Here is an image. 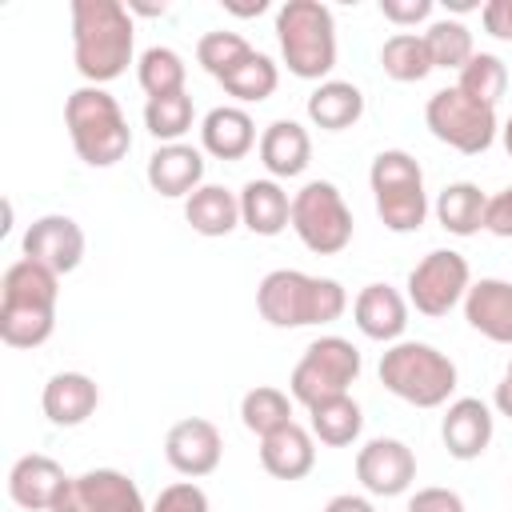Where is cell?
I'll list each match as a JSON object with an SVG mask.
<instances>
[{
  "label": "cell",
  "mask_w": 512,
  "mask_h": 512,
  "mask_svg": "<svg viewBox=\"0 0 512 512\" xmlns=\"http://www.w3.org/2000/svg\"><path fill=\"white\" fill-rule=\"evenodd\" d=\"M136 56V24L120 0H72V64L76 72L104 88L128 72Z\"/></svg>",
  "instance_id": "1"
},
{
  "label": "cell",
  "mask_w": 512,
  "mask_h": 512,
  "mask_svg": "<svg viewBox=\"0 0 512 512\" xmlns=\"http://www.w3.org/2000/svg\"><path fill=\"white\" fill-rule=\"evenodd\" d=\"M60 276L28 256L12 260L0 280V340L8 348H40L56 332Z\"/></svg>",
  "instance_id": "2"
},
{
  "label": "cell",
  "mask_w": 512,
  "mask_h": 512,
  "mask_svg": "<svg viewBox=\"0 0 512 512\" xmlns=\"http://www.w3.org/2000/svg\"><path fill=\"white\" fill-rule=\"evenodd\" d=\"M256 308L272 328H312V324L340 320L348 308V292L332 276L272 268L256 288Z\"/></svg>",
  "instance_id": "3"
},
{
  "label": "cell",
  "mask_w": 512,
  "mask_h": 512,
  "mask_svg": "<svg viewBox=\"0 0 512 512\" xmlns=\"http://www.w3.org/2000/svg\"><path fill=\"white\" fill-rule=\"evenodd\" d=\"M64 128L88 168H112L132 148V128L124 120L120 100L96 84H84L64 100Z\"/></svg>",
  "instance_id": "4"
},
{
  "label": "cell",
  "mask_w": 512,
  "mask_h": 512,
  "mask_svg": "<svg viewBox=\"0 0 512 512\" xmlns=\"http://www.w3.org/2000/svg\"><path fill=\"white\" fill-rule=\"evenodd\" d=\"M380 384L412 404V408H440L452 400L460 372L452 364V356H444L440 348L424 344V340H396L380 352Z\"/></svg>",
  "instance_id": "5"
},
{
  "label": "cell",
  "mask_w": 512,
  "mask_h": 512,
  "mask_svg": "<svg viewBox=\"0 0 512 512\" xmlns=\"http://www.w3.org/2000/svg\"><path fill=\"white\" fill-rule=\"evenodd\" d=\"M280 60L296 80H328L336 68V16L320 0H288L276 8Z\"/></svg>",
  "instance_id": "6"
},
{
  "label": "cell",
  "mask_w": 512,
  "mask_h": 512,
  "mask_svg": "<svg viewBox=\"0 0 512 512\" xmlns=\"http://www.w3.org/2000/svg\"><path fill=\"white\" fill-rule=\"evenodd\" d=\"M368 184H372L376 216H380V224L388 232L408 236V232L424 228V220H428V192H424V172H420L412 152H404V148L376 152V160L368 168Z\"/></svg>",
  "instance_id": "7"
},
{
  "label": "cell",
  "mask_w": 512,
  "mask_h": 512,
  "mask_svg": "<svg viewBox=\"0 0 512 512\" xmlns=\"http://www.w3.org/2000/svg\"><path fill=\"white\" fill-rule=\"evenodd\" d=\"M360 368H364V360H360V348L352 340L316 336L288 376V396L304 408L332 400V396H344L360 380Z\"/></svg>",
  "instance_id": "8"
},
{
  "label": "cell",
  "mask_w": 512,
  "mask_h": 512,
  "mask_svg": "<svg viewBox=\"0 0 512 512\" xmlns=\"http://www.w3.org/2000/svg\"><path fill=\"white\" fill-rule=\"evenodd\" d=\"M352 208L332 180H308L292 192V232L312 256H336L352 244Z\"/></svg>",
  "instance_id": "9"
},
{
  "label": "cell",
  "mask_w": 512,
  "mask_h": 512,
  "mask_svg": "<svg viewBox=\"0 0 512 512\" xmlns=\"http://www.w3.org/2000/svg\"><path fill=\"white\" fill-rule=\"evenodd\" d=\"M424 124H428V132H432L440 144H448V148H456V152H464V156L488 152V148L496 144V136H500L496 108L476 104V100L464 96L456 84L428 96V104H424Z\"/></svg>",
  "instance_id": "10"
},
{
  "label": "cell",
  "mask_w": 512,
  "mask_h": 512,
  "mask_svg": "<svg viewBox=\"0 0 512 512\" xmlns=\"http://www.w3.org/2000/svg\"><path fill=\"white\" fill-rule=\"evenodd\" d=\"M404 288H408L404 292L408 308L436 320V316H448L456 304H464V296L472 288V268L456 248H432L424 260H416Z\"/></svg>",
  "instance_id": "11"
},
{
  "label": "cell",
  "mask_w": 512,
  "mask_h": 512,
  "mask_svg": "<svg viewBox=\"0 0 512 512\" xmlns=\"http://www.w3.org/2000/svg\"><path fill=\"white\" fill-rule=\"evenodd\" d=\"M52 512H148L144 492L120 468H88L68 476L64 492L56 496Z\"/></svg>",
  "instance_id": "12"
},
{
  "label": "cell",
  "mask_w": 512,
  "mask_h": 512,
  "mask_svg": "<svg viewBox=\"0 0 512 512\" xmlns=\"http://www.w3.org/2000/svg\"><path fill=\"white\" fill-rule=\"evenodd\" d=\"M356 480L368 496H404L416 480V452L396 436H372L356 448Z\"/></svg>",
  "instance_id": "13"
},
{
  "label": "cell",
  "mask_w": 512,
  "mask_h": 512,
  "mask_svg": "<svg viewBox=\"0 0 512 512\" xmlns=\"http://www.w3.org/2000/svg\"><path fill=\"white\" fill-rule=\"evenodd\" d=\"M84 228L64 216V212H48V216H36L28 228H24V240H20V256L52 268L56 276H68L80 268L84 260Z\"/></svg>",
  "instance_id": "14"
},
{
  "label": "cell",
  "mask_w": 512,
  "mask_h": 512,
  "mask_svg": "<svg viewBox=\"0 0 512 512\" xmlns=\"http://www.w3.org/2000/svg\"><path fill=\"white\" fill-rule=\"evenodd\" d=\"M224 456V436L212 420L204 416H184L168 428L164 436V460L172 464V472H180L184 480H200L212 476L220 468Z\"/></svg>",
  "instance_id": "15"
},
{
  "label": "cell",
  "mask_w": 512,
  "mask_h": 512,
  "mask_svg": "<svg viewBox=\"0 0 512 512\" xmlns=\"http://www.w3.org/2000/svg\"><path fill=\"white\" fill-rule=\"evenodd\" d=\"M492 432H496V420L480 396L448 400L444 420H440V440H444L452 460H480L492 444Z\"/></svg>",
  "instance_id": "16"
},
{
  "label": "cell",
  "mask_w": 512,
  "mask_h": 512,
  "mask_svg": "<svg viewBox=\"0 0 512 512\" xmlns=\"http://www.w3.org/2000/svg\"><path fill=\"white\" fill-rule=\"evenodd\" d=\"M148 188L164 200H188L200 184H204V152L192 144H160L148 156Z\"/></svg>",
  "instance_id": "17"
},
{
  "label": "cell",
  "mask_w": 512,
  "mask_h": 512,
  "mask_svg": "<svg viewBox=\"0 0 512 512\" xmlns=\"http://www.w3.org/2000/svg\"><path fill=\"white\" fill-rule=\"evenodd\" d=\"M352 320L368 340L396 344L404 340L408 328V296L396 292L392 284H364L352 300Z\"/></svg>",
  "instance_id": "18"
},
{
  "label": "cell",
  "mask_w": 512,
  "mask_h": 512,
  "mask_svg": "<svg viewBox=\"0 0 512 512\" xmlns=\"http://www.w3.org/2000/svg\"><path fill=\"white\" fill-rule=\"evenodd\" d=\"M64 484H68V476H64L60 460H52L44 452L20 456L12 464V472H8V496L24 512H52L56 496L64 492Z\"/></svg>",
  "instance_id": "19"
},
{
  "label": "cell",
  "mask_w": 512,
  "mask_h": 512,
  "mask_svg": "<svg viewBox=\"0 0 512 512\" xmlns=\"http://www.w3.org/2000/svg\"><path fill=\"white\" fill-rule=\"evenodd\" d=\"M464 320L492 344H512V280L480 276L464 296Z\"/></svg>",
  "instance_id": "20"
},
{
  "label": "cell",
  "mask_w": 512,
  "mask_h": 512,
  "mask_svg": "<svg viewBox=\"0 0 512 512\" xmlns=\"http://www.w3.org/2000/svg\"><path fill=\"white\" fill-rule=\"evenodd\" d=\"M260 144L256 136V120L240 108V104H216L204 120H200V152L232 164L244 160L252 148Z\"/></svg>",
  "instance_id": "21"
},
{
  "label": "cell",
  "mask_w": 512,
  "mask_h": 512,
  "mask_svg": "<svg viewBox=\"0 0 512 512\" xmlns=\"http://www.w3.org/2000/svg\"><path fill=\"white\" fill-rule=\"evenodd\" d=\"M256 152H260V164L272 180H296L312 164V136L296 120H272L260 132Z\"/></svg>",
  "instance_id": "22"
},
{
  "label": "cell",
  "mask_w": 512,
  "mask_h": 512,
  "mask_svg": "<svg viewBox=\"0 0 512 512\" xmlns=\"http://www.w3.org/2000/svg\"><path fill=\"white\" fill-rule=\"evenodd\" d=\"M40 408H44L48 424L76 428L100 408V388L88 372H56V376H48V384L40 392Z\"/></svg>",
  "instance_id": "23"
},
{
  "label": "cell",
  "mask_w": 512,
  "mask_h": 512,
  "mask_svg": "<svg viewBox=\"0 0 512 512\" xmlns=\"http://www.w3.org/2000/svg\"><path fill=\"white\" fill-rule=\"evenodd\" d=\"M260 468L276 480H304L316 468V436L304 424H284L260 440Z\"/></svg>",
  "instance_id": "24"
},
{
  "label": "cell",
  "mask_w": 512,
  "mask_h": 512,
  "mask_svg": "<svg viewBox=\"0 0 512 512\" xmlns=\"http://www.w3.org/2000/svg\"><path fill=\"white\" fill-rule=\"evenodd\" d=\"M240 224L252 236H280L292 228V196L284 192L280 180L260 176L240 188Z\"/></svg>",
  "instance_id": "25"
},
{
  "label": "cell",
  "mask_w": 512,
  "mask_h": 512,
  "mask_svg": "<svg viewBox=\"0 0 512 512\" xmlns=\"http://www.w3.org/2000/svg\"><path fill=\"white\" fill-rule=\"evenodd\" d=\"M304 112L320 132H344L364 116V92L352 80H324L308 92Z\"/></svg>",
  "instance_id": "26"
},
{
  "label": "cell",
  "mask_w": 512,
  "mask_h": 512,
  "mask_svg": "<svg viewBox=\"0 0 512 512\" xmlns=\"http://www.w3.org/2000/svg\"><path fill=\"white\" fill-rule=\"evenodd\" d=\"M184 220L200 236H212V240L228 236V232L240 228V192H232L224 184H200L184 200Z\"/></svg>",
  "instance_id": "27"
},
{
  "label": "cell",
  "mask_w": 512,
  "mask_h": 512,
  "mask_svg": "<svg viewBox=\"0 0 512 512\" xmlns=\"http://www.w3.org/2000/svg\"><path fill=\"white\" fill-rule=\"evenodd\" d=\"M484 208H488V196H484L480 184H472V180H452V184H444L440 196H436V204H432L440 228H444L448 236H460V240H464V236H476V232L484 228Z\"/></svg>",
  "instance_id": "28"
},
{
  "label": "cell",
  "mask_w": 512,
  "mask_h": 512,
  "mask_svg": "<svg viewBox=\"0 0 512 512\" xmlns=\"http://www.w3.org/2000/svg\"><path fill=\"white\" fill-rule=\"evenodd\" d=\"M308 432L328 448H348L364 432V408L344 392L332 400H320L308 408Z\"/></svg>",
  "instance_id": "29"
},
{
  "label": "cell",
  "mask_w": 512,
  "mask_h": 512,
  "mask_svg": "<svg viewBox=\"0 0 512 512\" xmlns=\"http://www.w3.org/2000/svg\"><path fill=\"white\" fill-rule=\"evenodd\" d=\"M380 68L396 84H420L428 72H436L428 44H424V32H392L380 44Z\"/></svg>",
  "instance_id": "30"
},
{
  "label": "cell",
  "mask_w": 512,
  "mask_h": 512,
  "mask_svg": "<svg viewBox=\"0 0 512 512\" xmlns=\"http://www.w3.org/2000/svg\"><path fill=\"white\" fill-rule=\"evenodd\" d=\"M136 80L144 88L148 100L156 96H172V92H184V80H188V64L176 48L168 44H152L136 56Z\"/></svg>",
  "instance_id": "31"
},
{
  "label": "cell",
  "mask_w": 512,
  "mask_h": 512,
  "mask_svg": "<svg viewBox=\"0 0 512 512\" xmlns=\"http://www.w3.org/2000/svg\"><path fill=\"white\" fill-rule=\"evenodd\" d=\"M220 84H224V92L236 96L240 104H260V100H268V96L276 92L280 68H276V60H272L268 52H256V48H252L228 76H220Z\"/></svg>",
  "instance_id": "32"
},
{
  "label": "cell",
  "mask_w": 512,
  "mask_h": 512,
  "mask_svg": "<svg viewBox=\"0 0 512 512\" xmlns=\"http://www.w3.org/2000/svg\"><path fill=\"white\" fill-rule=\"evenodd\" d=\"M240 424L252 432V436H272L276 428L292 424V396L284 388H272V384H256L244 392L240 400Z\"/></svg>",
  "instance_id": "33"
},
{
  "label": "cell",
  "mask_w": 512,
  "mask_h": 512,
  "mask_svg": "<svg viewBox=\"0 0 512 512\" xmlns=\"http://www.w3.org/2000/svg\"><path fill=\"white\" fill-rule=\"evenodd\" d=\"M456 88L464 96H472L476 104L496 108L500 96L508 92V64L496 52H476L460 72H456Z\"/></svg>",
  "instance_id": "34"
},
{
  "label": "cell",
  "mask_w": 512,
  "mask_h": 512,
  "mask_svg": "<svg viewBox=\"0 0 512 512\" xmlns=\"http://www.w3.org/2000/svg\"><path fill=\"white\" fill-rule=\"evenodd\" d=\"M424 44H428V56H432V68H464L472 56H476V44H472V32L468 24L452 20V16H440L424 28Z\"/></svg>",
  "instance_id": "35"
},
{
  "label": "cell",
  "mask_w": 512,
  "mask_h": 512,
  "mask_svg": "<svg viewBox=\"0 0 512 512\" xmlns=\"http://www.w3.org/2000/svg\"><path fill=\"white\" fill-rule=\"evenodd\" d=\"M196 108L188 92H172V96H156L144 104V128L160 140V144H180L184 132H192Z\"/></svg>",
  "instance_id": "36"
},
{
  "label": "cell",
  "mask_w": 512,
  "mask_h": 512,
  "mask_svg": "<svg viewBox=\"0 0 512 512\" xmlns=\"http://www.w3.org/2000/svg\"><path fill=\"white\" fill-rule=\"evenodd\" d=\"M252 52V44L240 36V32H224V28H216V32H204L200 40H196V60H200V68L208 72V76H228L244 56Z\"/></svg>",
  "instance_id": "37"
},
{
  "label": "cell",
  "mask_w": 512,
  "mask_h": 512,
  "mask_svg": "<svg viewBox=\"0 0 512 512\" xmlns=\"http://www.w3.org/2000/svg\"><path fill=\"white\" fill-rule=\"evenodd\" d=\"M148 512H212V504H208V492L196 480H176V484H164L156 492Z\"/></svg>",
  "instance_id": "38"
},
{
  "label": "cell",
  "mask_w": 512,
  "mask_h": 512,
  "mask_svg": "<svg viewBox=\"0 0 512 512\" xmlns=\"http://www.w3.org/2000/svg\"><path fill=\"white\" fill-rule=\"evenodd\" d=\"M380 16L396 28H416V24H432V0H380Z\"/></svg>",
  "instance_id": "39"
},
{
  "label": "cell",
  "mask_w": 512,
  "mask_h": 512,
  "mask_svg": "<svg viewBox=\"0 0 512 512\" xmlns=\"http://www.w3.org/2000/svg\"><path fill=\"white\" fill-rule=\"evenodd\" d=\"M408 512H468V508H464V496L460 492L432 484V488H416L412 492Z\"/></svg>",
  "instance_id": "40"
},
{
  "label": "cell",
  "mask_w": 512,
  "mask_h": 512,
  "mask_svg": "<svg viewBox=\"0 0 512 512\" xmlns=\"http://www.w3.org/2000/svg\"><path fill=\"white\" fill-rule=\"evenodd\" d=\"M484 232H492V236H500V240H512V184L500 188L496 196H488Z\"/></svg>",
  "instance_id": "41"
},
{
  "label": "cell",
  "mask_w": 512,
  "mask_h": 512,
  "mask_svg": "<svg viewBox=\"0 0 512 512\" xmlns=\"http://www.w3.org/2000/svg\"><path fill=\"white\" fill-rule=\"evenodd\" d=\"M480 24H484L488 36L512 44V0H488V4L480 8Z\"/></svg>",
  "instance_id": "42"
},
{
  "label": "cell",
  "mask_w": 512,
  "mask_h": 512,
  "mask_svg": "<svg viewBox=\"0 0 512 512\" xmlns=\"http://www.w3.org/2000/svg\"><path fill=\"white\" fill-rule=\"evenodd\" d=\"M324 512H376V504L368 496H356V492H340L324 504Z\"/></svg>",
  "instance_id": "43"
},
{
  "label": "cell",
  "mask_w": 512,
  "mask_h": 512,
  "mask_svg": "<svg viewBox=\"0 0 512 512\" xmlns=\"http://www.w3.org/2000/svg\"><path fill=\"white\" fill-rule=\"evenodd\" d=\"M492 404H496L500 416L512 420V360H508V368H504V376H500V384H496V392H492Z\"/></svg>",
  "instance_id": "44"
},
{
  "label": "cell",
  "mask_w": 512,
  "mask_h": 512,
  "mask_svg": "<svg viewBox=\"0 0 512 512\" xmlns=\"http://www.w3.org/2000/svg\"><path fill=\"white\" fill-rule=\"evenodd\" d=\"M224 8L236 12V16H260L268 4H264V0H256V4H232V0H224Z\"/></svg>",
  "instance_id": "45"
},
{
  "label": "cell",
  "mask_w": 512,
  "mask_h": 512,
  "mask_svg": "<svg viewBox=\"0 0 512 512\" xmlns=\"http://www.w3.org/2000/svg\"><path fill=\"white\" fill-rule=\"evenodd\" d=\"M500 140H504V152H508V160H512V116L504 120V128H500Z\"/></svg>",
  "instance_id": "46"
},
{
  "label": "cell",
  "mask_w": 512,
  "mask_h": 512,
  "mask_svg": "<svg viewBox=\"0 0 512 512\" xmlns=\"http://www.w3.org/2000/svg\"><path fill=\"white\" fill-rule=\"evenodd\" d=\"M448 8H452V12H468V8H476V4H472V0H452Z\"/></svg>",
  "instance_id": "47"
}]
</instances>
